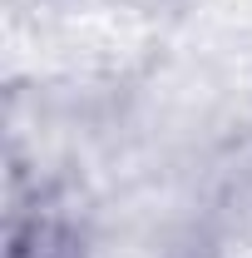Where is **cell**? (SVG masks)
<instances>
[{
    "label": "cell",
    "mask_w": 252,
    "mask_h": 258,
    "mask_svg": "<svg viewBox=\"0 0 252 258\" xmlns=\"http://www.w3.org/2000/svg\"><path fill=\"white\" fill-rule=\"evenodd\" d=\"M5 258H79V238L55 209H15L10 214V238Z\"/></svg>",
    "instance_id": "1"
}]
</instances>
